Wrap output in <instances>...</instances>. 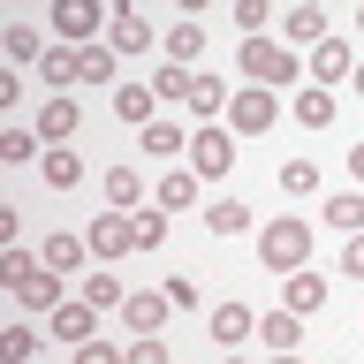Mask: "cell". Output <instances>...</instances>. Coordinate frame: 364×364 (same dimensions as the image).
<instances>
[{
	"mask_svg": "<svg viewBox=\"0 0 364 364\" xmlns=\"http://www.w3.org/2000/svg\"><path fill=\"white\" fill-rule=\"evenodd\" d=\"M243 84L258 91H304V53H289L281 38H243Z\"/></svg>",
	"mask_w": 364,
	"mask_h": 364,
	"instance_id": "cell-1",
	"label": "cell"
},
{
	"mask_svg": "<svg viewBox=\"0 0 364 364\" xmlns=\"http://www.w3.org/2000/svg\"><path fill=\"white\" fill-rule=\"evenodd\" d=\"M258 266H273L281 281H289V273H304V266H311V228L296 220V213L266 220V228H258Z\"/></svg>",
	"mask_w": 364,
	"mask_h": 364,
	"instance_id": "cell-2",
	"label": "cell"
},
{
	"mask_svg": "<svg viewBox=\"0 0 364 364\" xmlns=\"http://www.w3.org/2000/svg\"><path fill=\"white\" fill-rule=\"evenodd\" d=\"M182 167H190L198 182H228V175H235V129H228V122H198Z\"/></svg>",
	"mask_w": 364,
	"mask_h": 364,
	"instance_id": "cell-3",
	"label": "cell"
},
{
	"mask_svg": "<svg viewBox=\"0 0 364 364\" xmlns=\"http://www.w3.org/2000/svg\"><path fill=\"white\" fill-rule=\"evenodd\" d=\"M273 122H281V91H258V84H243L235 99H228V129H243V136H266Z\"/></svg>",
	"mask_w": 364,
	"mask_h": 364,
	"instance_id": "cell-4",
	"label": "cell"
},
{
	"mask_svg": "<svg viewBox=\"0 0 364 364\" xmlns=\"http://www.w3.org/2000/svg\"><path fill=\"white\" fill-rule=\"evenodd\" d=\"M326 38H334V23H326V8H311V0H296L289 16H281V46H289V53H318Z\"/></svg>",
	"mask_w": 364,
	"mask_h": 364,
	"instance_id": "cell-5",
	"label": "cell"
},
{
	"mask_svg": "<svg viewBox=\"0 0 364 364\" xmlns=\"http://www.w3.org/2000/svg\"><path fill=\"white\" fill-rule=\"evenodd\" d=\"M84 243H91V266H114L122 250H136V220L129 213H99V220L84 228Z\"/></svg>",
	"mask_w": 364,
	"mask_h": 364,
	"instance_id": "cell-6",
	"label": "cell"
},
{
	"mask_svg": "<svg viewBox=\"0 0 364 364\" xmlns=\"http://www.w3.org/2000/svg\"><path fill=\"white\" fill-rule=\"evenodd\" d=\"M107 23L114 16H99L91 0H61V8H53V46H99Z\"/></svg>",
	"mask_w": 364,
	"mask_h": 364,
	"instance_id": "cell-7",
	"label": "cell"
},
{
	"mask_svg": "<svg viewBox=\"0 0 364 364\" xmlns=\"http://www.w3.org/2000/svg\"><path fill=\"white\" fill-rule=\"evenodd\" d=\"M167 311H175V304H167L159 289H129V304H122V334H129V341H152L159 326H167Z\"/></svg>",
	"mask_w": 364,
	"mask_h": 364,
	"instance_id": "cell-8",
	"label": "cell"
},
{
	"mask_svg": "<svg viewBox=\"0 0 364 364\" xmlns=\"http://www.w3.org/2000/svg\"><path fill=\"white\" fill-rule=\"evenodd\" d=\"M31 129H38V144H46V152H61L68 136L84 129V114H76V99H68V91H53V99L38 107V122H31Z\"/></svg>",
	"mask_w": 364,
	"mask_h": 364,
	"instance_id": "cell-9",
	"label": "cell"
},
{
	"mask_svg": "<svg viewBox=\"0 0 364 364\" xmlns=\"http://www.w3.org/2000/svg\"><path fill=\"white\" fill-rule=\"evenodd\" d=\"M99 318H107V311H91L84 296H68L46 326H53V341H61V349H84V341H99Z\"/></svg>",
	"mask_w": 364,
	"mask_h": 364,
	"instance_id": "cell-10",
	"label": "cell"
},
{
	"mask_svg": "<svg viewBox=\"0 0 364 364\" xmlns=\"http://www.w3.org/2000/svg\"><path fill=\"white\" fill-rule=\"evenodd\" d=\"M304 68H311V84H318V91H334V84H349V76H357V53H349V38L334 31V38L318 46V53H311Z\"/></svg>",
	"mask_w": 364,
	"mask_h": 364,
	"instance_id": "cell-11",
	"label": "cell"
},
{
	"mask_svg": "<svg viewBox=\"0 0 364 364\" xmlns=\"http://www.w3.org/2000/svg\"><path fill=\"white\" fill-rule=\"evenodd\" d=\"M198 190H205V182H198V175H190V167L175 159V167H167V175L152 182V205L167 213V220H175V213H190V205H198Z\"/></svg>",
	"mask_w": 364,
	"mask_h": 364,
	"instance_id": "cell-12",
	"label": "cell"
},
{
	"mask_svg": "<svg viewBox=\"0 0 364 364\" xmlns=\"http://www.w3.org/2000/svg\"><path fill=\"white\" fill-rule=\"evenodd\" d=\"M99 182H107V213H144V205H152V198H144V175H136L129 159H114Z\"/></svg>",
	"mask_w": 364,
	"mask_h": 364,
	"instance_id": "cell-13",
	"label": "cell"
},
{
	"mask_svg": "<svg viewBox=\"0 0 364 364\" xmlns=\"http://www.w3.org/2000/svg\"><path fill=\"white\" fill-rule=\"evenodd\" d=\"M38 258H46V273H61V281L91 273V243H84V235H46V243H38Z\"/></svg>",
	"mask_w": 364,
	"mask_h": 364,
	"instance_id": "cell-14",
	"label": "cell"
},
{
	"mask_svg": "<svg viewBox=\"0 0 364 364\" xmlns=\"http://www.w3.org/2000/svg\"><path fill=\"white\" fill-rule=\"evenodd\" d=\"M107 46H114V53H152V46H159V31H152L144 16H136V8H114V23H107Z\"/></svg>",
	"mask_w": 364,
	"mask_h": 364,
	"instance_id": "cell-15",
	"label": "cell"
},
{
	"mask_svg": "<svg viewBox=\"0 0 364 364\" xmlns=\"http://www.w3.org/2000/svg\"><path fill=\"white\" fill-rule=\"evenodd\" d=\"M205 326H213V341H220V349H243V341L258 334V311H250V304H213V318H205Z\"/></svg>",
	"mask_w": 364,
	"mask_h": 364,
	"instance_id": "cell-16",
	"label": "cell"
},
{
	"mask_svg": "<svg viewBox=\"0 0 364 364\" xmlns=\"http://www.w3.org/2000/svg\"><path fill=\"white\" fill-rule=\"evenodd\" d=\"M318 304H326V273H289V281H281V311H296V318H311Z\"/></svg>",
	"mask_w": 364,
	"mask_h": 364,
	"instance_id": "cell-17",
	"label": "cell"
},
{
	"mask_svg": "<svg viewBox=\"0 0 364 364\" xmlns=\"http://www.w3.org/2000/svg\"><path fill=\"white\" fill-rule=\"evenodd\" d=\"M228 99H235V91H228L213 68H198V76H190V114H205V122H228Z\"/></svg>",
	"mask_w": 364,
	"mask_h": 364,
	"instance_id": "cell-18",
	"label": "cell"
},
{
	"mask_svg": "<svg viewBox=\"0 0 364 364\" xmlns=\"http://www.w3.org/2000/svg\"><path fill=\"white\" fill-rule=\"evenodd\" d=\"M159 46H167V61H175V68H190V61L205 53V23H198V16H175Z\"/></svg>",
	"mask_w": 364,
	"mask_h": 364,
	"instance_id": "cell-19",
	"label": "cell"
},
{
	"mask_svg": "<svg viewBox=\"0 0 364 364\" xmlns=\"http://www.w3.org/2000/svg\"><path fill=\"white\" fill-rule=\"evenodd\" d=\"M205 228H213V235H250L258 213H250V198H213L205 205Z\"/></svg>",
	"mask_w": 364,
	"mask_h": 364,
	"instance_id": "cell-20",
	"label": "cell"
},
{
	"mask_svg": "<svg viewBox=\"0 0 364 364\" xmlns=\"http://www.w3.org/2000/svg\"><path fill=\"white\" fill-rule=\"evenodd\" d=\"M258 341H266V357H296L304 318H296V311H266V318H258Z\"/></svg>",
	"mask_w": 364,
	"mask_h": 364,
	"instance_id": "cell-21",
	"label": "cell"
},
{
	"mask_svg": "<svg viewBox=\"0 0 364 364\" xmlns=\"http://www.w3.org/2000/svg\"><path fill=\"white\" fill-rule=\"evenodd\" d=\"M152 107H159V91H152V84H129V76L114 84V114H122V122H136V129H152Z\"/></svg>",
	"mask_w": 364,
	"mask_h": 364,
	"instance_id": "cell-22",
	"label": "cell"
},
{
	"mask_svg": "<svg viewBox=\"0 0 364 364\" xmlns=\"http://www.w3.org/2000/svg\"><path fill=\"white\" fill-rule=\"evenodd\" d=\"M84 304H91V311H122V304H129L122 273H114V266H91L84 273Z\"/></svg>",
	"mask_w": 364,
	"mask_h": 364,
	"instance_id": "cell-23",
	"label": "cell"
},
{
	"mask_svg": "<svg viewBox=\"0 0 364 364\" xmlns=\"http://www.w3.org/2000/svg\"><path fill=\"white\" fill-rule=\"evenodd\" d=\"M38 182H46V190H61V198H68V190L84 182V159H76V152H68V144H61V152H46V159H38Z\"/></svg>",
	"mask_w": 364,
	"mask_h": 364,
	"instance_id": "cell-24",
	"label": "cell"
},
{
	"mask_svg": "<svg viewBox=\"0 0 364 364\" xmlns=\"http://www.w3.org/2000/svg\"><path fill=\"white\" fill-rule=\"evenodd\" d=\"M136 144L152 159H182L190 152V129H182V122H152V129H136Z\"/></svg>",
	"mask_w": 364,
	"mask_h": 364,
	"instance_id": "cell-25",
	"label": "cell"
},
{
	"mask_svg": "<svg viewBox=\"0 0 364 364\" xmlns=\"http://www.w3.org/2000/svg\"><path fill=\"white\" fill-rule=\"evenodd\" d=\"M326 228L334 235H364V190H334L326 198Z\"/></svg>",
	"mask_w": 364,
	"mask_h": 364,
	"instance_id": "cell-26",
	"label": "cell"
},
{
	"mask_svg": "<svg viewBox=\"0 0 364 364\" xmlns=\"http://www.w3.org/2000/svg\"><path fill=\"white\" fill-rule=\"evenodd\" d=\"M0 53H8V61H31V68H38L46 53H53V46L38 38V23H8V38H0Z\"/></svg>",
	"mask_w": 364,
	"mask_h": 364,
	"instance_id": "cell-27",
	"label": "cell"
},
{
	"mask_svg": "<svg viewBox=\"0 0 364 364\" xmlns=\"http://www.w3.org/2000/svg\"><path fill=\"white\" fill-rule=\"evenodd\" d=\"M0 159H8V167H38V159H46L38 129H23V122H16V129H0Z\"/></svg>",
	"mask_w": 364,
	"mask_h": 364,
	"instance_id": "cell-28",
	"label": "cell"
},
{
	"mask_svg": "<svg viewBox=\"0 0 364 364\" xmlns=\"http://www.w3.org/2000/svg\"><path fill=\"white\" fill-rule=\"evenodd\" d=\"M296 122H304V129H334V91L304 84V91H296Z\"/></svg>",
	"mask_w": 364,
	"mask_h": 364,
	"instance_id": "cell-29",
	"label": "cell"
},
{
	"mask_svg": "<svg viewBox=\"0 0 364 364\" xmlns=\"http://www.w3.org/2000/svg\"><path fill=\"white\" fill-rule=\"evenodd\" d=\"M38 76H46V84H53V91L84 84V61H76V46H53V53H46V61H38Z\"/></svg>",
	"mask_w": 364,
	"mask_h": 364,
	"instance_id": "cell-30",
	"label": "cell"
},
{
	"mask_svg": "<svg viewBox=\"0 0 364 364\" xmlns=\"http://www.w3.org/2000/svg\"><path fill=\"white\" fill-rule=\"evenodd\" d=\"M16 304H23V311H46V318H53V311L68 304V296H61V273H38V281H31V289H23Z\"/></svg>",
	"mask_w": 364,
	"mask_h": 364,
	"instance_id": "cell-31",
	"label": "cell"
},
{
	"mask_svg": "<svg viewBox=\"0 0 364 364\" xmlns=\"http://www.w3.org/2000/svg\"><path fill=\"white\" fill-rule=\"evenodd\" d=\"M38 273H46V258H38V250H8V258H0V281H8V289H31V281H38Z\"/></svg>",
	"mask_w": 364,
	"mask_h": 364,
	"instance_id": "cell-32",
	"label": "cell"
},
{
	"mask_svg": "<svg viewBox=\"0 0 364 364\" xmlns=\"http://www.w3.org/2000/svg\"><path fill=\"white\" fill-rule=\"evenodd\" d=\"M190 76H198V68H175V61H159V68H152V91H159V99H182V107H190Z\"/></svg>",
	"mask_w": 364,
	"mask_h": 364,
	"instance_id": "cell-33",
	"label": "cell"
},
{
	"mask_svg": "<svg viewBox=\"0 0 364 364\" xmlns=\"http://www.w3.org/2000/svg\"><path fill=\"white\" fill-rule=\"evenodd\" d=\"M31 349H38V326H8V334H0V364H31Z\"/></svg>",
	"mask_w": 364,
	"mask_h": 364,
	"instance_id": "cell-34",
	"label": "cell"
},
{
	"mask_svg": "<svg viewBox=\"0 0 364 364\" xmlns=\"http://www.w3.org/2000/svg\"><path fill=\"white\" fill-rule=\"evenodd\" d=\"M281 190H289V198H311V190H318V167H311V159H281Z\"/></svg>",
	"mask_w": 364,
	"mask_h": 364,
	"instance_id": "cell-35",
	"label": "cell"
},
{
	"mask_svg": "<svg viewBox=\"0 0 364 364\" xmlns=\"http://www.w3.org/2000/svg\"><path fill=\"white\" fill-rule=\"evenodd\" d=\"M136 220V250H159L167 243V213H159V205H144V213H129Z\"/></svg>",
	"mask_w": 364,
	"mask_h": 364,
	"instance_id": "cell-36",
	"label": "cell"
},
{
	"mask_svg": "<svg viewBox=\"0 0 364 364\" xmlns=\"http://www.w3.org/2000/svg\"><path fill=\"white\" fill-rule=\"evenodd\" d=\"M235 31L243 38H266V0H235Z\"/></svg>",
	"mask_w": 364,
	"mask_h": 364,
	"instance_id": "cell-37",
	"label": "cell"
},
{
	"mask_svg": "<svg viewBox=\"0 0 364 364\" xmlns=\"http://www.w3.org/2000/svg\"><path fill=\"white\" fill-rule=\"evenodd\" d=\"M159 296H167L175 311H190V304H198V281H190V273H167V281H159Z\"/></svg>",
	"mask_w": 364,
	"mask_h": 364,
	"instance_id": "cell-38",
	"label": "cell"
},
{
	"mask_svg": "<svg viewBox=\"0 0 364 364\" xmlns=\"http://www.w3.org/2000/svg\"><path fill=\"white\" fill-rule=\"evenodd\" d=\"M76 364H129V349H114V341H84Z\"/></svg>",
	"mask_w": 364,
	"mask_h": 364,
	"instance_id": "cell-39",
	"label": "cell"
},
{
	"mask_svg": "<svg viewBox=\"0 0 364 364\" xmlns=\"http://www.w3.org/2000/svg\"><path fill=\"white\" fill-rule=\"evenodd\" d=\"M129 364H175V357H167V341L152 334V341H129Z\"/></svg>",
	"mask_w": 364,
	"mask_h": 364,
	"instance_id": "cell-40",
	"label": "cell"
},
{
	"mask_svg": "<svg viewBox=\"0 0 364 364\" xmlns=\"http://www.w3.org/2000/svg\"><path fill=\"white\" fill-rule=\"evenodd\" d=\"M341 273H349V281H364V235H349V243H341Z\"/></svg>",
	"mask_w": 364,
	"mask_h": 364,
	"instance_id": "cell-41",
	"label": "cell"
},
{
	"mask_svg": "<svg viewBox=\"0 0 364 364\" xmlns=\"http://www.w3.org/2000/svg\"><path fill=\"white\" fill-rule=\"evenodd\" d=\"M349 175H357V182H364V144H349Z\"/></svg>",
	"mask_w": 364,
	"mask_h": 364,
	"instance_id": "cell-42",
	"label": "cell"
},
{
	"mask_svg": "<svg viewBox=\"0 0 364 364\" xmlns=\"http://www.w3.org/2000/svg\"><path fill=\"white\" fill-rule=\"evenodd\" d=\"M349 91H357V99H364V61H357V76H349Z\"/></svg>",
	"mask_w": 364,
	"mask_h": 364,
	"instance_id": "cell-43",
	"label": "cell"
},
{
	"mask_svg": "<svg viewBox=\"0 0 364 364\" xmlns=\"http://www.w3.org/2000/svg\"><path fill=\"white\" fill-rule=\"evenodd\" d=\"M357 38H364V0H357Z\"/></svg>",
	"mask_w": 364,
	"mask_h": 364,
	"instance_id": "cell-44",
	"label": "cell"
},
{
	"mask_svg": "<svg viewBox=\"0 0 364 364\" xmlns=\"http://www.w3.org/2000/svg\"><path fill=\"white\" fill-rule=\"evenodd\" d=\"M266 364H304V357H266Z\"/></svg>",
	"mask_w": 364,
	"mask_h": 364,
	"instance_id": "cell-45",
	"label": "cell"
},
{
	"mask_svg": "<svg viewBox=\"0 0 364 364\" xmlns=\"http://www.w3.org/2000/svg\"><path fill=\"white\" fill-rule=\"evenodd\" d=\"M228 364H243V357H228Z\"/></svg>",
	"mask_w": 364,
	"mask_h": 364,
	"instance_id": "cell-46",
	"label": "cell"
}]
</instances>
